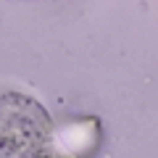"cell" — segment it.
<instances>
[{"label": "cell", "instance_id": "obj_1", "mask_svg": "<svg viewBox=\"0 0 158 158\" xmlns=\"http://www.w3.org/2000/svg\"><path fill=\"white\" fill-rule=\"evenodd\" d=\"M100 145L95 116L56 124L37 100L0 95V150L11 158H92Z\"/></svg>", "mask_w": 158, "mask_h": 158}]
</instances>
